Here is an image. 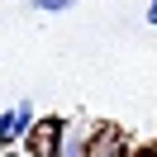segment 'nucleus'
I'll return each mask as SVG.
<instances>
[{"label":"nucleus","mask_w":157,"mask_h":157,"mask_svg":"<svg viewBox=\"0 0 157 157\" xmlns=\"http://www.w3.org/2000/svg\"><path fill=\"white\" fill-rule=\"evenodd\" d=\"M90 143H95V138H90L86 128H62V138H57V157H90Z\"/></svg>","instance_id":"obj_1"},{"label":"nucleus","mask_w":157,"mask_h":157,"mask_svg":"<svg viewBox=\"0 0 157 157\" xmlns=\"http://www.w3.org/2000/svg\"><path fill=\"white\" fill-rule=\"evenodd\" d=\"M90 157H128V147H124V138L119 133H100V143H90Z\"/></svg>","instance_id":"obj_2"},{"label":"nucleus","mask_w":157,"mask_h":157,"mask_svg":"<svg viewBox=\"0 0 157 157\" xmlns=\"http://www.w3.org/2000/svg\"><path fill=\"white\" fill-rule=\"evenodd\" d=\"M76 0H33V10H43V14H62V10H71Z\"/></svg>","instance_id":"obj_3"},{"label":"nucleus","mask_w":157,"mask_h":157,"mask_svg":"<svg viewBox=\"0 0 157 157\" xmlns=\"http://www.w3.org/2000/svg\"><path fill=\"white\" fill-rule=\"evenodd\" d=\"M147 24H152V29H157V0H152V5H147Z\"/></svg>","instance_id":"obj_4"},{"label":"nucleus","mask_w":157,"mask_h":157,"mask_svg":"<svg viewBox=\"0 0 157 157\" xmlns=\"http://www.w3.org/2000/svg\"><path fill=\"white\" fill-rule=\"evenodd\" d=\"M143 157H157V152H143Z\"/></svg>","instance_id":"obj_5"}]
</instances>
